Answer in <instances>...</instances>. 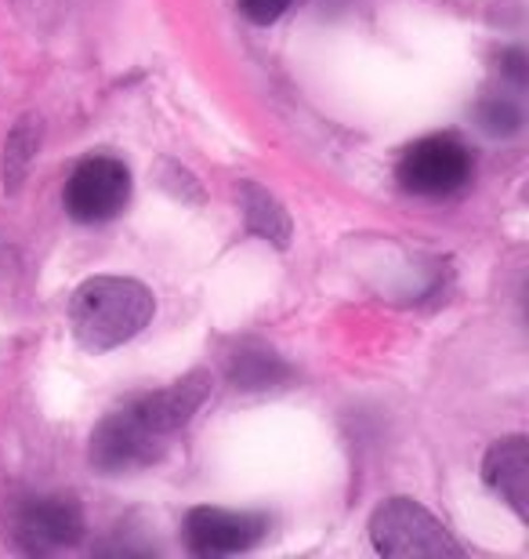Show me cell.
<instances>
[{
	"label": "cell",
	"instance_id": "obj_4",
	"mask_svg": "<svg viewBox=\"0 0 529 559\" xmlns=\"http://www.w3.org/2000/svg\"><path fill=\"white\" fill-rule=\"evenodd\" d=\"M131 167L117 156L92 153L73 167L62 189L65 215L84 226H103L112 222L123 207L131 204Z\"/></svg>",
	"mask_w": 529,
	"mask_h": 559
},
{
	"label": "cell",
	"instance_id": "obj_10",
	"mask_svg": "<svg viewBox=\"0 0 529 559\" xmlns=\"http://www.w3.org/2000/svg\"><path fill=\"white\" fill-rule=\"evenodd\" d=\"M236 197H240V211H243L247 229H251L254 237H262L265 243H273V248L287 251L290 237H294L290 211L279 204L262 182H254V178H243V182L236 186Z\"/></svg>",
	"mask_w": 529,
	"mask_h": 559
},
{
	"label": "cell",
	"instance_id": "obj_8",
	"mask_svg": "<svg viewBox=\"0 0 529 559\" xmlns=\"http://www.w3.org/2000/svg\"><path fill=\"white\" fill-rule=\"evenodd\" d=\"M211 389H214V374L207 367H193V371L178 378L175 385L160 389V393H145L139 400H131V404L156 432L171 436L196 418V411L211 400Z\"/></svg>",
	"mask_w": 529,
	"mask_h": 559
},
{
	"label": "cell",
	"instance_id": "obj_1",
	"mask_svg": "<svg viewBox=\"0 0 529 559\" xmlns=\"http://www.w3.org/2000/svg\"><path fill=\"white\" fill-rule=\"evenodd\" d=\"M156 298L142 280L131 276H87L70 295L73 338L87 353H109L128 345L149 328Z\"/></svg>",
	"mask_w": 529,
	"mask_h": 559
},
{
	"label": "cell",
	"instance_id": "obj_2",
	"mask_svg": "<svg viewBox=\"0 0 529 559\" xmlns=\"http://www.w3.org/2000/svg\"><path fill=\"white\" fill-rule=\"evenodd\" d=\"M370 545L388 559H443L465 556L460 542L435 512H428L413 498H388L370 516Z\"/></svg>",
	"mask_w": 529,
	"mask_h": 559
},
{
	"label": "cell",
	"instance_id": "obj_13",
	"mask_svg": "<svg viewBox=\"0 0 529 559\" xmlns=\"http://www.w3.org/2000/svg\"><path fill=\"white\" fill-rule=\"evenodd\" d=\"M294 4V0H236L240 15L254 26H273V22L284 15V11Z\"/></svg>",
	"mask_w": 529,
	"mask_h": 559
},
{
	"label": "cell",
	"instance_id": "obj_11",
	"mask_svg": "<svg viewBox=\"0 0 529 559\" xmlns=\"http://www.w3.org/2000/svg\"><path fill=\"white\" fill-rule=\"evenodd\" d=\"M225 378L236 389H243V393H262V389H276L290 382V367L268 345L247 338L225 356Z\"/></svg>",
	"mask_w": 529,
	"mask_h": 559
},
{
	"label": "cell",
	"instance_id": "obj_9",
	"mask_svg": "<svg viewBox=\"0 0 529 559\" xmlns=\"http://www.w3.org/2000/svg\"><path fill=\"white\" fill-rule=\"evenodd\" d=\"M482 484L519 520H529V440L522 432L493 440L482 454Z\"/></svg>",
	"mask_w": 529,
	"mask_h": 559
},
{
	"label": "cell",
	"instance_id": "obj_3",
	"mask_svg": "<svg viewBox=\"0 0 529 559\" xmlns=\"http://www.w3.org/2000/svg\"><path fill=\"white\" fill-rule=\"evenodd\" d=\"M84 506L76 495H33L11 506V542L19 552L44 556L81 545L84 538Z\"/></svg>",
	"mask_w": 529,
	"mask_h": 559
},
{
	"label": "cell",
	"instance_id": "obj_5",
	"mask_svg": "<svg viewBox=\"0 0 529 559\" xmlns=\"http://www.w3.org/2000/svg\"><path fill=\"white\" fill-rule=\"evenodd\" d=\"M164 440L167 436L156 432L153 425L134 411V404H128L95 425L87 457H92V465L103 476H128V473H142V468L160 462L167 451Z\"/></svg>",
	"mask_w": 529,
	"mask_h": 559
},
{
	"label": "cell",
	"instance_id": "obj_6",
	"mask_svg": "<svg viewBox=\"0 0 529 559\" xmlns=\"http://www.w3.org/2000/svg\"><path fill=\"white\" fill-rule=\"evenodd\" d=\"M471 150L457 135H424L399 153L396 182L413 197H449L468 186Z\"/></svg>",
	"mask_w": 529,
	"mask_h": 559
},
{
	"label": "cell",
	"instance_id": "obj_12",
	"mask_svg": "<svg viewBox=\"0 0 529 559\" xmlns=\"http://www.w3.org/2000/svg\"><path fill=\"white\" fill-rule=\"evenodd\" d=\"M40 135H44V120L37 114L19 117V124L11 128L8 145H4V189L8 193H19V186L26 182L33 160H37Z\"/></svg>",
	"mask_w": 529,
	"mask_h": 559
},
{
	"label": "cell",
	"instance_id": "obj_7",
	"mask_svg": "<svg viewBox=\"0 0 529 559\" xmlns=\"http://www.w3.org/2000/svg\"><path fill=\"white\" fill-rule=\"evenodd\" d=\"M268 534L265 512L196 506L185 512V545L196 556H240L262 545Z\"/></svg>",
	"mask_w": 529,
	"mask_h": 559
}]
</instances>
